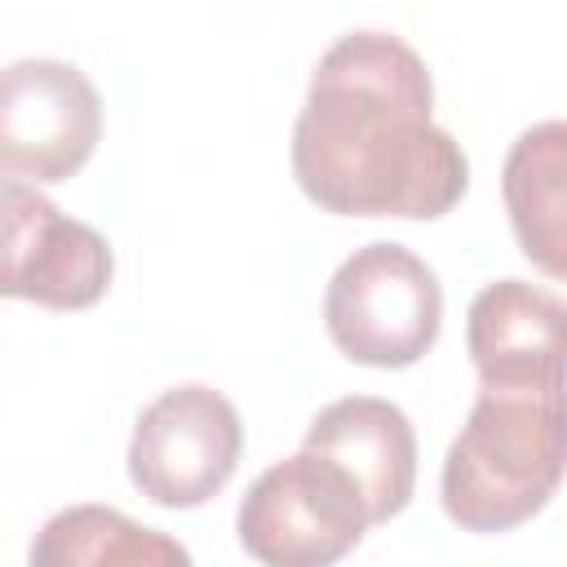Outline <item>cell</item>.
<instances>
[{"mask_svg":"<svg viewBox=\"0 0 567 567\" xmlns=\"http://www.w3.org/2000/svg\"><path fill=\"white\" fill-rule=\"evenodd\" d=\"M292 177L332 217L434 221L470 190L461 142L434 124L425 58L390 31H346L292 124Z\"/></svg>","mask_w":567,"mask_h":567,"instance_id":"cell-1","label":"cell"},{"mask_svg":"<svg viewBox=\"0 0 567 567\" xmlns=\"http://www.w3.org/2000/svg\"><path fill=\"white\" fill-rule=\"evenodd\" d=\"M567 478V385H478L439 474L443 514L474 536L536 518Z\"/></svg>","mask_w":567,"mask_h":567,"instance_id":"cell-2","label":"cell"},{"mask_svg":"<svg viewBox=\"0 0 567 567\" xmlns=\"http://www.w3.org/2000/svg\"><path fill=\"white\" fill-rule=\"evenodd\" d=\"M323 328L363 368H412L443 328V284L425 257L377 239L354 248L328 279Z\"/></svg>","mask_w":567,"mask_h":567,"instance_id":"cell-3","label":"cell"},{"mask_svg":"<svg viewBox=\"0 0 567 567\" xmlns=\"http://www.w3.org/2000/svg\"><path fill=\"white\" fill-rule=\"evenodd\" d=\"M372 527L359 483L323 452L301 447L275 461L244 492L235 532L266 567H323L346 558Z\"/></svg>","mask_w":567,"mask_h":567,"instance_id":"cell-4","label":"cell"},{"mask_svg":"<svg viewBox=\"0 0 567 567\" xmlns=\"http://www.w3.org/2000/svg\"><path fill=\"white\" fill-rule=\"evenodd\" d=\"M244 421L235 403L199 381L151 399L128 434V478L159 509H199L239 470Z\"/></svg>","mask_w":567,"mask_h":567,"instance_id":"cell-5","label":"cell"},{"mask_svg":"<svg viewBox=\"0 0 567 567\" xmlns=\"http://www.w3.org/2000/svg\"><path fill=\"white\" fill-rule=\"evenodd\" d=\"M102 142V97L62 58H18L0 75V168L31 186L75 177Z\"/></svg>","mask_w":567,"mask_h":567,"instance_id":"cell-6","label":"cell"},{"mask_svg":"<svg viewBox=\"0 0 567 567\" xmlns=\"http://www.w3.org/2000/svg\"><path fill=\"white\" fill-rule=\"evenodd\" d=\"M4 213V284L13 301H35L44 310H89L106 297L115 257L111 244L89 226L66 217L49 195L22 177L0 186Z\"/></svg>","mask_w":567,"mask_h":567,"instance_id":"cell-7","label":"cell"},{"mask_svg":"<svg viewBox=\"0 0 567 567\" xmlns=\"http://www.w3.org/2000/svg\"><path fill=\"white\" fill-rule=\"evenodd\" d=\"M478 385H567V301L527 279L487 284L465 315Z\"/></svg>","mask_w":567,"mask_h":567,"instance_id":"cell-8","label":"cell"},{"mask_svg":"<svg viewBox=\"0 0 567 567\" xmlns=\"http://www.w3.org/2000/svg\"><path fill=\"white\" fill-rule=\"evenodd\" d=\"M310 452L332 456L363 492L368 518L390 523L408 509L416 492V434L399 403L377 394H346L315 412L306 443Z\"/></svg>","mask_w":567,"mask_h":567,"instance_id":"cell-9","label":"cell"},{"mask_svg":"<svg viewBox=\"0 0 567 567\" xmlns=\"http://www.w3.org/2000/svg\"><path fill=\"white\" fill-rule=\"evenodd\" d=\"M501 199L518 252L540 275L567 284V120H540L514 137Z\"/></svg>","mask_w":567,"mask_h":567,"instance_id":"cell-10","label":"cell"},{"mask_svg":"<svg viewBox=\"0 0 567 567\" xmlns=\"http://www.w3.org/2000/svg\"><path fill=\"white\" fill-rule=\"evenodd\" d=\"M31 563L40 567H186L190 549L173 536L133 523L111 505H66L31 540Z\"/></svg>","mask_w":567,"mask_h":567,"instance_id":"cell-11","label":"cell"}]
</instances>
